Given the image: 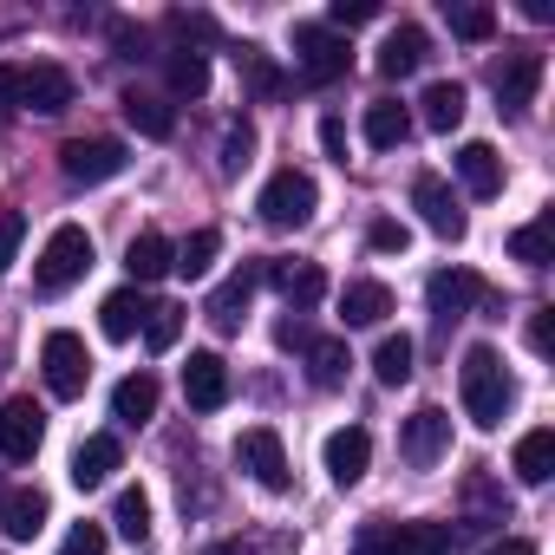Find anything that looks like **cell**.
<instances>
[{
    "label": "cell",
    "mask_w": 555,
    "mask_h": 555,
    "mask_svg": "<svg viewBox=\"0 0 555 555\" xmlns=\"http://www.w3.org/2000/svg\"><path fill=\"white\" fill-rule=\"evenodd\" d=\"M412 209L425 216V229L431 235H444V242H457L464 229H470V216H464V203L451 196V183L438 177V170H425V177H412Z\"/></svg>",
    "instance_id": "obj_10"
},
{
    "label": "cell",
    "mask_w": 555,
    "mask_h": 555,
    "mask_svg": "<svg viewBox=\"0 0 555 555\" xmlns=\"http://www.w3.org/2000/svg\"><path fill=\"white\" fill-rule=\"evenodd\" d=\"M425 301H431V314H438V327H451V321H464L470 308H483V314H496V295L477 282L470 268H438L431 282H425Z\"/></svg>",
    "instance_id": "obj_5"
},
{
    "label": "cell",
    "mask_w": 555,
    "mask_h": 555,
    "mask_svg": "<svg viewBox=\"0 0 555 555\" xmlns=\"http://www.w3.org/2000/svg\"><path fill=\"white\" fill-rule=\"evenodd\" d=\"M360 131H366V144H373V151H399V144L412 138V112H405L399 99H373Z\"/></svg>",
    "instance_id": "obj_23"
},
{
    "label": "cell",
    "mask_w": 555,
    "mask_h": 555,
    "mask_svg": "<svg viewBox=\"0 0 555 555\" xmlns=\"http://www.w3.org/2000/svg\"><path fill=\"white\" fill-rule=\"evenodd\" d=\"M255 288H261V261H242L229 282L209 295V308H203V314H209L222 334H235V327H242V314H248V301H255Z\"/></svg>",
    "instance_id": "obj_17"
},
{
    "label": "cell",
    "mask_w": 555,
    "mask_h": 555,
    "mask_svg": "<svg viewBox=\"0 0 555 555\" xmlns=\"http://www.w3.org/2000/svg\"><path fill=\"white\" fill-rule=\"evenodd\" d=\"M170 235H157V229H144V235H131V248H125V268H131V282H164L170 274Z\"/></svg>",
    "instance_id": "obj_27"
},
{
    "label": "cell",
    "mask_w": 555,
    "mask_h": 555,
    "mask_svg": "<svg viewBox=\"0 0 555 555\" xmlns=\"http://www.w3.org/2000/svg\"><path fill=\"white\" fill-rule=\"evenodd\" d=\"M177 334H183V308H170V301L164 308H144V347L151 353H170Z\"/></svg>",
    "instance_id": "obj_38"
},
{
    "label": "cell",
    "mask_w": 555,
    "mask_h": 555,
    "mask_svg": "<svg viewBox=\"0 0 555 555\" xmlns=\"http://www.w3.org/2000/svg\"><path fill=\"white\" fill-rule=\"evenodd\" d=\"M444 21H451L457 40H477V47L496 34V14H490V8H470V0H444Z\"/></svg>",
    "instance_id": "obj_37"
},
{
    "label": "cell",
    "mask_w": 555,
    "mask_h": 555,
    "mask_svg": "<svg viewBox=\"0 0 555 555\" xmlns=\"http://www.w3.org/2000/svg\"><path fill=\"white\" fill-rule=\"evenodd\" d=\"M464 496H470L477 522H509V503H503V490H490L483 477H470V483H464Z\"/></svg>",
    "instance_id": "obj_42"
},
{
    "label": "cell",
    "mask_w": 555,
    "mask_h": 555,
    "mask_svg": "<svg viewBox=\"0 0 555 555\" xmlns=\"http://www.w3.org/2000/svg\"><path fill=\"white\" fill-rule=\"evenodd\" d=\"M170 34H183V40H209L216 27H209L203 14H170Z\"/></svg>",
    "instance_id": "obj_49"
},
{
    "label": "cell",
    "mask_w": 555,
    "mask_h": 555,
    "mask_svg": "<svg viewBox=\"0 0 555 555\" xmlns=\"http://www.w3.org/2000/svg\"><path fill=\"white\" fill-rule=\"evenodd\" d=\"M425 53H431V40H425V27H392L373 66H379V79H412V73L425 66Z\"/></svg>",
    "instance_id": "obj_19"
},
{
    "label": "cell",
    "mask_w": 555,
    "mask_h": 555,
    "mask_svg": "<svg viewBox=\"0 0 555 555\" xmlns=\"http://www.w3.org/2000/svg\"><path fill=\"white\" fill-rule=\"evenodd\" d=\"M483 555H535V542H522V535H503L496 548H483Z\"/></svg>",
    "instance_id": "obj_53"
},
{
    "label": "cell",
    "mask_w": 555,
    "mask_h": 555,
    "mask_svg": "<svg viewBox=\"0 0 555 555\" xmlns=\"http://www.w3.org/2000/svg\"><path fill=\"white\" fill-rule=\"evenodd\" d=\"M112 522H118V535H125V542H144V535H151V496H144L138 483H131V490H118Z\"/></svg>",
    "instance_id": "obj_36"
},
{
    "label": "cell",
    "mask_w": 555,
    "mask_h": 555,
    "mask_svg": "<svg viewBox=\"0 0 555 555\" xmlns=\"http://www.w3.org/2000/svg\"><path fill=\"white\" fill-rule=\"evenodd\" d=\"M112 40H118V53H125V60H144V47H151V40H144V27H131V21H118V27H112Z\"/></svg>",
    "instance_id": "obj_48"
},
{
    "label": "cell",
    "mask_w": 555,
    "mask_h": 555,
    "mask_svg": "<svg viewBox=\"0 0 555 555\" xmlns=\"http://www.w3.org/2000/svg\"><path fill=\"white\" fill-rule=\"evenodd\" d=\"M125 125L138 131V138H177V112H170V99H157V92H125Z\"/></svg>",
    "instance_id": "obj_21"
},
{
    "label": "cell",
    "mask_w": 555,
    "mask_h": 555,
    "mask_svg": "<svg viewBox=\"0 0 555 555\" xmlns=\"http://www.w3.org/2000/svg\"><path fill=\"white\" fill-rule=\"evenodd\" d=\"M99 327H105V340H131V334L144 327V301H138V288L105 295V301H99Z\"/></svg>",
    "instance_id": "obj_32"
},
{
    "label": "cell",
    "mask_w": 555,
    "mask_h": 555,
    "mask_svg": "<svg viewBox=\"0 0 555 555\" xmlns=\"http://www.w3.org/2000/svg\"><path fill=\"white\" fill-rule=\"evenodd\" d=\"M509 470L535 490V483H548L555 477V431L548 425H535V431H522L516 438V457H509Z\"/></svg>",
    "instance_id": "obj_22"
},
{
    "label": "cell",
    "mask_w": 555,
    "mask_h": 555,
    "mask_svg": "<svg viewBox=\"0 0 555 555\" xmlns=\"http://www.w3.org/2000/svg\"><path fill=\"white\" fill-rule=\"evenodd\" d=\"M399 451H405V464L431 470V464L451 451V412H444V405H418V412L405 418V431H399Z\"/></svg>",
    "instance_id": "obj_11"
},
{
    "label": "cell",
    "mask_w": 555,
    "mask_h": 555,
    "mask_svg": "<svg viewBox=\"0 0 555 555\" xmlns=\"http://www.w3.org/2000/svg\"><path fill=\"white\" fill-rule=\"evenodd\" d=\"M40 373H47V392H53V399H79L86 379H92V353H86V340L66 334V327H53L47 347H40Z\"/></svg>",
    "instance_id": "obj_6"
},
{
    "label": "cell",
    "mask_w": 555,
    "mask_h": 555,
    "mask_svg": "<svg viewBox=\"0 0 555 555\" xmlns=\"http://www.w3.org/2000/svg\"><path fill=\"white\" fill-rule=\"evenodd\" d=\"M353 555H451V529L444 522H373L360 529Z\"/></svg>",
    "instance_id": "obj_4"
},
{
    "label": "cell",
    "mask_w": 555,
    "mask_h": 555,
    "mask_svg": "<svg viewBox=\"0 0 555 555\" xmlns=\"http://www.w3.org/2000/svg\"><path fill=\"white\" fill-rule=\"evenodd\" d=\"M118 464H125V444H118L112 431H92V438L73 451V483H79V490H99Z\"/></svg>",
    "instance_id": "obj_20"
},
{
    "label": "cell",
    "mask_w": 555,
    "mask_h": 555,
    "mask_svg": "<svg viewBox=\"0 0 555 555\" xmlns=\"http://www.w3.org/2000/svg\"><path fill=\"white\" fill-rule=\"evenodd\" d=\"M21 242H27V216H21V209H0V274L14 268Z\"/></svg>",
    "instance_id": "obj_44"
},
{
    "label": "cell",
    "mask_w": 555,
    "mask_h": 555,
    "mask_svg": "<svg viewBox=\"0 0 555 555\" xmlns=\"http://www.w3.org/2000/svg\"><path fill=\"white\" fill-rule=\"evenodd\" d=\"M301 542L295 535H229V542H216L209 555H295Z\"/></svg>",
    "instance_id": "obj_40"
},
{
    "label": "cell",
    "mask_w": 555,
    "mask_h": 555,
    "mask_svg": "<svg viewBox=\"0 0 555 555\" xmlns=\"http://www.w3.org/2000/svg\"><path fill=\"white\" fill-rule=\"evenodd\" d=\"M274 340H282V347H301V353H308V340H314V334H308V321L295 314V321H282V327H274Z\"/></svg>",
    "instance_id": "obj_51"
},
{
    "label": "cell",
    "mask_w": 555,
    "mask_h": 555,
    "mask_svg": "<svg viewBox=\"0 0 555 555\" xmlns=\"http://www.w3.org/2000/svg\"><path fill=\"white\" fill-rule=\"evenodd\" d=\"M235 66H242V79L255 86V99H274V92H282V73H274V66H268V53H255V47H242V53H235Z\"/></svg>",
    "instance_id": "obj_41"
},
{
    "label": "cell",
    "mask_w": 555,
    "mask_h": 555,
    "mask_svg": "<svg viewBox=\"0 0 555 555\" xmlns=\"http://www.w3.org/2000/svg\"><path fill=\"white\" fill-rule=\"evenodd\" d=\"M0 529H8L14 542H34L47 529V496L40 490H8L0 496Z\"/></svg>",
    "instance_id": "obj_26"
},
{
    "label": "cell",
    "mask_w": 555,
    "mask_h": 555,
    "mask_svg": "<svg viewBox=\"0 0 555 555\" xmlns=\"http://www.w3.org/2000/svg\"><path fill=\"white\" fill-rule=\"evenodd\" d=\"M248 157H255V125H248V118H235V125L222 131V177H242V170H248Z\"/></svg>",
    "instance_id": "obj_39"
},
{
    "label": "cell",
    "mask_w": 555,
    "mask_h": 555,
    "mask_svg": "<svg viewBox=\"0 0 555 555\" xmlns=\"http://www.w3.org/2000/svg\"><path fill=\"white\" fill-rule=\"evenodd\" d=\"M235 464H242L261 490H288V444H282V431H274V425H248V431L235 438Z\"/></svg>",
    "instance_id": "obj_8"
},
{
    "label": "cell",
    "mask_w": 555,
    "mask_h": 555,
    "mask_svg": "<svg viewBox=\"0 0 555 555\" xmlns=\"http://www.w3.org/2000/svg\"><path fill=\"white\" fill-rule=\"evenodd\" d=\"M340 314H347V327H379L392 314V288L386 282H347L340 288Z\"/></svg>",
    "instance_id": "obj_25"
},
{
    "label": "cell",
    "mask_w": 555,
    "mask_h": 555,
    "mask_svg": "<svg viewBox=\"0 0 555 555\" xmlns=\"http://www.w3.org/2000/svg\"><path fill=\"white\" fill-rule=\"evenodd\" d=\"M457 177H464V190L470 196H496L503 190V157L490 151V144H457Z\"/></svg>",
    "instance_id": "obj_24"
},
{
    "label": "cell",
    "mask_w": 555,
    "mask_h": 555,
    "mask_svg": "<svg viewBox=\"0 0 555 555\" xmlns=\"http://www.w3.org/2000/svg\"><path fill=\"white\" fill-rule=\"evenodd\" d=\"M366 242H373V255H405V242H412V229H405L399 216H379V222L366 229Z\"/></svg>",
    "instance_id": "obj_43"
},
{
    "label": "cell",
    "mask_w": 555,
    "mask_h": 555,
    "mask_svg": "<svg viewBox=\"0 0 555 555\" xmlns=\"http://www.w3.org/2000/svg\"><path fill=\"white\" fill-rule=\"evenodd\" d=\"M321 464H327V477H334L340 490H353V483L366 477V464H373V438H366L360 425H347V431H327V444H321Z\"/></svg>",
    "instance_id": "obj_16"
},
{
    "label": "cell",
    "mask_w": 555,
    "mask_h": 555,
    "mask_svg": "<svg viewBox=\"0 0 555 555\" xmlns=\"http://www.w3.org/2000/svg\"><path fill=\"white\" fill-rule=\"evenodd\" d=\"M373 379H379V386H405V379H412V334H386V340H379Z\"/></svg>",
    "instance_id": "obj_35"
},
{
    "label": "cell",
    "mask_w": 555,
    "mask_h": 555,
    "mask_svg": "<svg viewBox=\"0 0 555 555\" xmlns=\"http://www.w3.org/2000/svg\"><path fill=\"white\" fill-rule=\"evenodd\" d=\"M216 255H222V235H216V229H196V235L170 255V274H183V282H203Z\"/></svg>",
    "instance_id": "obj_34"
},
{
    "label": "cell",
    "mask_w": 555,
    "mask_h": 555,
    "mask_svg": "<svg viewBox=\"0 0 555 555\" xmlns=\"http://www.w3.org/2000/svg\"><path fill=\"white\" fill-rule=\"evenodd\" d=\"M131 164V151L118 144V138H73L66 151H60V170H66V183H112L118 170Z\"/></svg>",
    "instance_id": "obj_9"
},
{
    "label": "cell",
    "mask_w": 555,
    "mask_h": 555,
    "mask_svg": "<svg viewBox=\"0 0 555 555\" xmlns=\"http://www.w3.org/2000/svg\"><path fill=\"white\" fill-rule=\"evenodd\" d=\"M40 438H47V412L34 399H8V405H0V457H8V464H27L40 451Z\"/></svg>",
    "instance_id": "obj_12"
},
{
    "label": "cell",
    "mask_w": 555,
    "mask_h": 555,
    "mask_svg": "<svg viewBox=\"0 0 555 555\" xmlns=\"http://www.w3.org/2000/svg\"><path fill=\"white\" fill-rule=\"evenodd\" d=\"M535 86H542V53H529V47L503 53V66H496V105L509 118H522L535 105Z\"/></svg>",
    "instance_id": "obj_13"
},
{
    "label": "cell",
    "mask_w": 555,
    "mask_h": 555,
    "mask_svg": "<svg viewBox=\"0 0 555 555\" xmlns=\"http://www.w3.org/2000/svg\"><path fill=\"white\" fill-rule=\"evenodd\" d=\"M151 412H157V379H151V373L118 379V392H112V418H118V425H144Z\"/></svg>",
    "instance_id": "obj_30"
},
{
    "label": "cell",
    "mask_w": 555,
    "mask_h": 555,
    "mask_svg": "<svg viewBox=\"0 0 555 555\" xmlns=\"http://www.w3.org/2000/svg\"><path fill=\"white\" fill-rule=\"evenodd\" d=\"M255 209H261V222H268V229H301V222H314L321 190H314V177H308V170H274V177L261 183Z\"/></svg>",
    "instance_id": "obj_3"
},
{
    "label": "cell",
    "mask_w": 555,
    "mask_h": 555,
    "mask_svg": "<svg viewBox=\"0 0 555 555\" xmlns=\"http://www.w3.org/2000/svg\"><path fill=\"white\" fill-rule=\"evenodd\" d=\"M321 144H327V157L347 164V125H340V118H321Z\"/></svg>",
    "instance_id": "obj_50"
},
{
    "label": "cell",
    "mask_w": 555,
    "mask_h": 555,
    "mask_svg": "<svg viewBox=\"0 0 555 555\" xmlns=\"http://www.w3.org/2000/svg\"><path fill=\"white\" fill-rule=\"evenodd\" d=\"M457 386H464V418H470L477 431H496V425L509 418L516 386H509V373H503V353H496V347H470V353H464V366H457Z\"/></svg>",
    "instance_id": "obj_1"
},
{
    "label": "cell",
    "mask_w": 555,
    "mask_h": 555,
    "mask_svg": "<svg viewBox=\"0 0 555 555\" xmlns=\"http://www.w3.org/2000/svg\"><path fill=\"white\" fill-rule=\"evenodd\" d=\"M295 60H301V73H308L314 86H327V79H347L353 47H347L327 21H301V27H295Z\"/></svg>",
    "instance_id": "obj_7"
},
{
    "label": "cell",
    "mask_w": 555,
    "mask_h": 555,
    "mask_svg": "<svg viewBox=\"0 0 555 555\" xmlns=\"http://www.w3.org/2000/svg\"><path fill=\"white\" fill-rule=\"evenodd\" d=\"M164 79H170L177 99H203L209 92V60L190 53V47H177V53H164Z\"/></svg>",
    "instance_id": "obj_31"
},
{
    "label": "cell",
    "mask_w": 555,
    "mask_h": 555,
    "mask_svg": "<svg viewBox=\"0 0 555 555\" xmlns=\"http://www.w3.org/2000/svg\"><path fill=\"white\" fill-rule=\"evenodd\" d=\"M347 366H353V360H347V340H334V334H327V340H308V379H314L321 392L347 386Z\"/></svg>",
    "instance_id": "obj_33"
},
{
    "label": "cell",
    "mask_w": 555,
    "mask_h": 555,
    "mask_svg": "<svg viewBox=\"0 0 555 555\" xmlns=\"http://www.w3.org/2000/svg\"><path fill=\"white\" fill-rule=\"evenodd\" d=\"M509 255H516L522 268H548V261H555V216L542 209L535 222H522V229L509 235Z\"/></svg>",
    "instance_id": "obj_29"
},
{
    "label": "cell",
    "mask_w": 555,
    "mask_h": 555,
    "mask_svg": "<svg viewBox=\"0 0 555 555\" xmlns=\"http://www.w3.org/2000/svg\"><path fill=\"white\" fill-rule=\"evenodd\" d=\"M73 99H79V86H73V73H66V66H21V112L60 118Z\"/></svg>",
    "instance_id": "obj_14"
},
{
    "label": "cell",
    "mask_w": 555,
    "mask_h": 555,
    "mask_svg": "<svg viewBox=\"0 0 555 555\" xmlns=\"http://www.w3.org/2000/svg\"><path fill=\"white\" fill-rule=\"evenodd\" d=\"M261 282H274V288H282L288 314H308V308L327 295V274H321V261H261Z\"/></svg>",
    "instance_id": "obj_15"
},
{
    "label": "cell",
    "mask_w": 555,
    "mask_h": 555,
    "mask_svg": "<svg viewBox=\"0 0 555 555\" xmlns=\"http://www.w3.org/2000/svg\"><path fill=\"white\" fill-rule=\"evenodd\" d=\"M0 105H21V66H0Z\"/></svg>",
    "instance_id": "obj_52"
},
{
    "label": "cell",
    "mask_w": 555,
    "mask_h": 555,
    "mask_svg": "<svg viewBox=\"0 0 555 555\" xmlns=\"http://www.w3.org/2000/svg\"><path fill=\"white\" fill-rule=\"evenodd\" d=\"M366 21H379V0H334V14H327L334 34L340 27H366Z\"/></svg>",
    "instance_id": "obj_45"
},
{
    "label": "cell",
    "mask_w": 555,
    "mask_h": 555,
    "mask_svg": "<svg viewBox=\"0 0 555 555\" xmlns=\"http://www.w3.org/2000/svg\"><path fill=\"white\" fill-rule=\"evenodd\" d=\"M60 555H105V522H73V535L60 542Z\"/></svg>",
    "instance_id": "obj_46"
},
{
    "label": "cell",
    "mask_w": 555,
    "mask_h": 555,
    "mask_svg": "<svg viewBox=\"0 0 555 555\" xmlns=\"http://www.w3.org/2000/svg\"><path fill=\"white\" fill-rule=\"evenodd\" d=\"M86 268H92V235H86L79 222H60V229L47 235L40 261H34V288H40V295H66L73 282H86Z\"/></svg>",
    "instance_id": "obj_2"
},
{
    "label": "cell",
    "mask_w": 555,
    "mask_h": 555,
    "mask_svg": "<svg viewBox=\"0 0 555 555\" xmlns=\"http://www.w3.org/2000/svg\"><path fill=\"white\" fill-rule=\"evenodd\" d=\"M183 399H190L196 412H222V405H229V366H222V353H190V366H183Z\"/></svg>",
    "instance_id": "obj_18"
},
{
    "label": "cell",
    "mask_w": 555,
    "mask_h": 555,
    "mask_svg": "<svg viewBox=\"0 0 555 555\" xmlns=\"http://www.w3.org/2000/svg\"><path fill=\"white\" fill-rule=\"evenodd\" d=\"M555 347V308H535L529 314V353H548Z\"/></svg>",
    "instance_id": "obj_47"
},
{
    "label": "cell",
    "mask_w": 555,
    "mask_h": 555,
    "mask_svg": "<svg viewBox=\"0 0 555 555\" xmlns=\"http://www.w3.org/2000/svg\"><path fill=\"white\" fill-rule=\"evenodd\" d=\"M418 118H425L431 131H457V125H464V86H457V79H431L425 99H418Z\"/></svg>",
    "instance_id": "obj_28"
}]
</instances>
